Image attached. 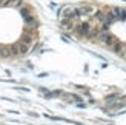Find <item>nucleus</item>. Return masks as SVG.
<instances>
[{"label": "nucleus", "mask_w": 126, "mask_h": 125, "mask_svg": "<svg viewBox=\"0 0 126 125\" xmlns=\"http://www.w3.org/2000/svg\"><path fill=\"white\" fill-rule=\"evenodd\" d=\"M20 42H22V43H25V45H28V46L31 48V45L34 43V37L31 36L29 33H23V36L20 37Z\"/></svg>", "instance_id": "nucleus-3"}, {"label": "nucleus", "mask_w": 126, "mask_h": 125, "mask_svg": "<svg viewBox=\"0 0 126 125\" xmlns=\"http://www.w3.org/2000/svg\"><path fill=\"white\" fill-rule=\"evenodd\" d=\"M23 0H6L5 6H12V8H22Z\"/></svg>", "instance_id": "nucleus-4"}, {"label": "nucleus", "mask_w": 126, "mask_h": 125, "mask_svg": "<svg viewBox=\"0 0 126 125\" xmlns=\"http://www.w3.org/2000/svg\"><path fill=\"white\" fill-rule=\"evenodd\" d=\"M20 14L23 17L25 23H26L29 28H37V20H35V17L32 16V12H31L28 8H25V6H23V8L20 9Z\"/></svg>", "instance_id": "nucleus-1"}, {"label": "nucleus", "mask_w": 126, "mask_h": 125, "mask_svg": "<svg viewBox=\"0 0 126 125\" xmlns=\"http://www.w3.org/2000/svg\"><path fill=\"white\" fill-rule=\"evenodd\" d=\"M17 48H18V54H20V56L26 54V53L29 51V46H28V45H25V43H22V42H18V43H17Z\"/></svg>", "instance_id": "nucleus-5"}, {"label": "nucleus", "mask_w": 126, "mask_h": 125, "mask_svg": "<svg viewBox=\"0 0 126 125\" xmlns=\"http://www.w3.org/2000/svg\"><path fill=\"white\" fill-rule=\"evenodd\" d=\"M118 54H120L122 57H125V59H126V43H123V42H122V46H120V51H118Z\"/></svg>", "instance_id": "nucleus-6"}, {"label": "nucleus", "mask_w": 126, "mask_h": 125, "mask_svg": "<svg viewBox=\"0 0 126 125\" xmlns=\"http://www.w3.org/2000/svg\"><path fill=\"white\" fill-rule=\"evenodd\" d=\"M74 31L77 33L80 37H89L91 36V31H92V28H91V25L89 23H79V25H75V28H74Z\"/></svg>", "instance_id": "nucleus-2"}]
</instances>
